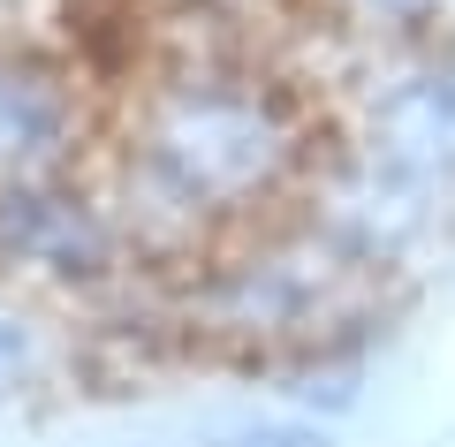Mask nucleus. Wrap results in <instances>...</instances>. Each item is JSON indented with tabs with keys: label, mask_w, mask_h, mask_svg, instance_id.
<instances>
[{
	"label": "nucleus",
	"mask_w": 455,
	"mask_h": 447,
	"mask_svg": "<svg viewBox=\"0 0 455 447\" xmlns=\"http://www.w3.org/2000/svg\"><path fill=\"white\" fill-rule=\"evenodd\" d=\"M440 197L448 190L410 182V175H395V167L349 152L341 137H326L304 197H296V220L319 227V235L334 243L341 258H357L364 273H387V266H403V258L440 227Z\"/></svg>",
	"instance_id": "nucleus-4"
},
{
	"label": "nucleus",
	"mask_w": 455,
	"mask_h": 447,
	"mask_svg": "<svg viewBox=\"0 0 455 447\" xmlns=\"http://www.w3.org/2000/svg\"><path fill=\"white\" fill-rule=\"evenodd\" d=\"M334 137L410 182L448 190L455 182V61L410 38L395 61H379L357 84V107Z\"/></svg>",
	"instance_id": "nucleus-5"
},
{
	"label": "nucleus",
	"mask_w": 455,
	"mask_h": 447,
	"mask_svg": "<svg viewBox=\"0 0 455 447\" xmlns=\"http://www.w3.org/2000/svg\"><path fill=\"white\" fill-rule=\"evenodd\" d=\"M53 356H61V334H53V319L31 304V288H0V402L31 395L38 379L53 371Z\"/></svg>",
	"instance_id": "nucleus-7"
},
{
	"label": "nucleus",
	"mask_w": 455,
	"mask_h": 447,
	"mask_svg": "<svg viewBox=\"0 0 455 447\" xmlns=\"http://www.w3.org/2000/svg\"><path fill=\"white\" fill-rule=\"evenodd\" d=\"M92 114H84V76L38 46L0 38V182L53 175L84 160Z\"/></svg>",
	"instance_id": "nucleus-6"
},
{
	"label": "nucleus",
	"mask_w": 455,
	"mask_h": 447,
	"mask_svg": "<svg viewBox=\"0 0 455 447\" xmlns=\"http://www.w3.org/2000/svg\"><path fill=\"white\" fill-rule=\"evenodd\" d=\"M326 137L311 99L235 38H175L122 99L107 190L152 266H197L228 235L289 220Z\"/></svg>",
	"instance_id": "nucleus-1"
},
{
	"label": "nucleus",
	"mask_w": 455,
	"mask_h": 447,
	"mask_svg": "<svg viewBox=\"0 0 455 447\" xmlns=\"http://www.w3.org/2000/svg\"><path fill=\"white\" fill-rule=\"evenodd\" d=\"M137 266H145L137 235L107 182L76 175V167L0 182V273L16 288H31V296H107Z\"/></svg>",
	"instance_id": "nucleus-3"
},
{
	"label": "nucleus",
	"mask_w": 455,
	"mask_h": 447,
	"mask_svg": "<svg viewBox=\"0 0 455 447\" xmlns=\"http://www.w3.org/2000/svg\"><path fill=\"white\" fill-rule=\"evenodd\" d=\"M220 447H326V425H311V417H266V425H235Z\"/></svg>",
	"instance_id": "nucleus-9"
},
{
	"label": "nucleus",
	"mask_w": 455,
	"mask_h": 447,
	"mask_svg": "<svg viewBox=\"0 0 455 447\" xmlns=\"http://www.w3.org/2000/svg\"><path fill=\"white\" fill-rule=\"evenodd\" d=\"M372 296H379V273L341 258L319 227L289 212V220L243 227L197 258L190 288H182V326L197 341H220V349L296 364L311 349H341V334L364 326Z\"/></svg>",
	"instance_id": "nucleus-2"
},
{
	"label": "nucleus",
	"mask_w": 455,
	"mask_h": 447,
	"mask_svg": "<svg viewBox=\"0 0 455 447\" xmlns=\"http://www.w3.org/2000/svg\"><path fill=\"white\" fill-rule=\"evenodd\" d=\"M326 8H334V23L372 31V38H425L448 0H326Z\"/></svg>",
	"instance_id": "nucleus-8"
}]
</instances>
